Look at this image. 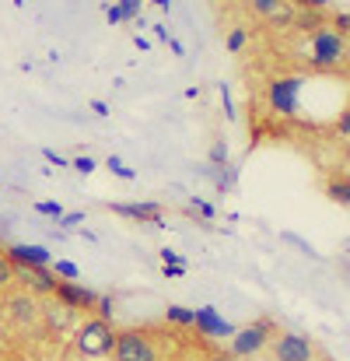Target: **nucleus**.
Returning <instances> with one entry per match:
<instances>
[{"label":"nucleus","instance_id":"1","mask_svg":"<svg viewBox=\"0 0 350 361\" xmlns=\"http://www.w3.org/2000/svg\"><path fill=\"white\" fill-rule=\"evenodd\" d=\"M301 60L312 67V71H344L347 63V35L333 32V28H315L301 39Z\"/></svg>","mask_w":350,"mask_h":361},{"label":"nucleus","instance_id":"2","mask_svg":"<svg viewBox=\"0 0 350 361\" xmlns=\"http://www.w3.org/2000/svg\"><path fill=\"white\" fill-rule=\"evenodd\" d=\"M113 344H116V326L109 319H99V316H81V323L70 330V351L77 358L88 361H106L113 355Z\"/></svg>","mask_w":350,"mask_h":361},{"label":"nucleus","instance_id":"3","mask_svg":"<svg viewBox=\"0 0 350 361\" xmlns=\"http://www.w3.org/2000/svg\"><path fill=\"white\" fill-rule=\"evenodd\" d=\"M113 361H165V351L158 348L151 330L130 326V330H116V344H113Z\"/></svg>","mask_w":350,"mask_h":361},{"label":"nucleus","instance_id":"4","mask_svg":"<svg viewBox=\"0 0 350 361\" xmlns=\"http://www.w3.org/2000/svg\"><path fill=\"white\" fill-rule=\"evenodd\" d=\"M0 316L14 330H39V298L21 291V288L18 291L7 288L4 298H0Z\"/></svg>","mask_w":350,"mask_h":361},{"label":"nucleus","instance_id":"5","mask_svg":"<svg viewBox=\"0 0 350 361\" xmlns=\"http://www.w3.org/2000/svg\"><path fill=\"white\" fill-rule=\"evenodd\" d=\"M273 337H277V323L270 316H263V319H256L249 326H238L228 337L232 341V358H256Z\"/></svg>","mask_w":350,"mask_h":361},{"label":"nucleus","instance_id":"6","mask_svg":"<svg viewBox=\"0 0 350 361\" xmlns=\"http://www.w3.org/2000/svg\"><path fill=\"white\" fill-rule=\"evenodd\" d=\"M305 88V78L301 74H284V78H273L266 85V102L277 116H294L298 113V95Z\"/></svg>","mask_w":350,"mask_h":361},{"label":"nucleus","instance_id":"7","mask_svg":"<svg viewBox=\"0 0 350 361\" xmlns=\"http://www.w3.org/2000/svg\"><path fill=\"white\" fill-rule=\"evenodd\" d=\"M81 323V312L67 309L63 302H56L53 295L46 302H39V330L42 334H70Z\"/></svg>","mask_w":350,"mask_h":361},{"label":"nucleus","instance_id":"8","mask_svg":"<svg viewBox=\"0 0 350 361\" xmlns=\"http://www.w3.org/2000/svg\"><path fill=\"white\" fill-rule=\"evenodd\" d=\"M56 274L49 267H14V284L35 298H49L56 291Z\"/></svg>","mask_w":350,"mask_h":361},{"label":"nucleus","instance_id":"9","mask_svg":"<svg viewBox=\"0 0 350 361\" xmlns=\"http://www.w3.org/2000/svg\"><path fill=\"white\" fill-rule=\"evenodd\" d=\"M273 361H315V344L305 334H277Z\"/></svg>","mask_w":350,"mask_h":361},{"label":"nucleus","instance_id":"10","mask_svg":"<svg viewBox=\"0 0 350 361\" xmlns=\"http://www.w3.org/2000/svg\"><path fill=\"white\" fill-rule=\"evenodd\" d=\"M53 298H56V302H63L67 309L81 312V316H88V312L95 309V302H99V295H95L92 288L77 284V281H56V291H53Z\"/></svg>","mask_w":350,"mask_h":361},{"label":"nucleus","instance_id":"11","mask_svg":"<svg viewBox=\"0 0 350 361\" xmlns=\"http://www.w3.org/2000/svg\"><path fill=\"white\" fill-rule=\"evenodd\" d=\"M193 326H196V334H204V337H211V341H228L235 330V323H228L225 316H218V309L214 305H204V309H193Z\"/></svg>","mask_w":350,"mask_h":361},{"label":"nucleus","instance_id":"12","mask_svg":"<svg viewBox=\"0 0 350 361\" xmlns=\"http://www.w3.org/2000/svg\"><path fill=\"white\" fill-rule=\"evenodd\" d=\"M252 14H259L270 28H291L294 25V4L291 0H249Z\"/></svg>","mask_w":350,"mask_h":361},{"label":"nucleus","instance_id":"13","mask_svg":"<svg viewBox=\"0 0 350 361\" xmlns=\"http://www.w3.org/2000/svg\"><path fill=\"white\" fill-rule=\"evenodd\" d=\"M4 256L14 263V267H49L53 263V252L46 245H25V242H11L4 249Z\"/></svg>","mask_w":350,"mask_h":361},{"label":"nucleus","instance_id":"14","mask_svg":"<svg viewBox=\"0 0 350 361\" xmlns=\"http://www.w3.org/2000/svg\"><path fill=\"white\" fill-rule=\"evenodd\" d=\"M109 211L119 214V218H130V221H140V225H154V228H161L165 221H161V207L158 204H109Z\"/></svg>","mask_w":350,"mask_h":361},{"label":"nucleus","instance_id":"15","mask_svg":"<svg viewBox=\"0 0 350 361\" xmlns=\"http://www.w3.org/2000/svg\"><path fill=\"white\" fill-rule=\"evenodd\" d=\"M326 11H305V7H298L294 11V25L291 28H298L301 35H308V32H315V28H323L326 25V18H323Z\"/></svg>","mask_w":350,"mask_h":361},{"label":"nucleus","instance_id":"16","mask_svg":"<svg viewBox=\"0 0 350 361\" xmlns=\"http://www.w3.org/2000/svg\"><path fill=\"white\" fill-rule=\"evenodd\" d=\"M204 176H207V179H214V186H218L221 193H232L235 179H238L232 165H207V169H204Z\"/></svg>","mask_w":350,"mask_h":361},{"label":"nucleus","instance_id":"17","mask_svg":"<svg viewBox=\"0 0 350 361\" xmlns=\"http://www.w3.org/2000/svg\"><path fill=\"white\" fill-rule=\"evenodd\" d=\"M165 323H172V326H193V309H182V305H168L165 309Z\"/></svg>","mask_w":350,"mask_h":361},{"label":"nucleus","instance_id":"18","mask_svg":"<svg viewBox=\"0 0 350 361\" xmlns=\"http://www.w3.org/2000/svg\"><path fill=\"white\" fill-rule=\"evenodd\" d=\"M326 193H330V200H337L340 207H347L350 204V183L347 179H333V183L326 186Z\"/></svg>","mask_w":350,"mask_h":361},{"label":"nucleus","instance_id":"19","mask_svg":"<svg viewBox=\"0 0 350 361\" xmlns=\"http://www.w3.org/2000/svg\"><path fill=\"white\" fill-rule=\"evenodd\" d=\"M32 207H35V214H42V218H53V221L63 218V204H60V200H39V204H32Z\"/></svg>","mask_w":350,"mask_h":361},{"label":"nucleus","instance_id":"20","mask_svg":"<svg viewBox=\"0 0 350 361\" xmlns=\"http://www.w3.org/2000/svg\"><path fill=\"white\" fill-rule=\"evenodd\" d=\"M106 169H109L113 176H119V179H126V183H130V179H137V172H133V169H130V165H126L123 158H116V154H109Z\"/></svg>","mask_w":350,"mask_h":361},{"label":"nucleus","instance_id":"21","mask_svg":"<svg viewBox=\"0 0 350 361\" xmlns=\"http://www.w3.org/2000/svg\"><path fill=\"white\" fill-rule=\"evenodd\" d=\"M211 165H228V140L225 137H218L214 144H211Z\"/></svg>","mask_w":350,"mask_h":361},{"label":"nucleus","instance_id":"22","mask_svg":"<svg viewBox=\"0 0 350 361\" xmlns=\"http://www.w3.org/2000/svg\"><path fill=\"white\" fill-rule=\"evenodd\" d=\"M49 270H53L60 281H74V277H77V263H70V259H56V263H49Z\"/></svg>","mask_w":350,"mask_h":361},{"label":"nucleus","instance_id":"23","mask_svg":"<svg viewBox=\"0 0 350 361\" xmlns=\"http://www.w3.org/2000/svg\"><path fill=\"white\" fill-rule=\"evenodd\" d=\"M7 288H14V263L0 252V295H4Z\"/></svg>","mask_w":350,"mask_h":361},{"label":"nucleus","instance_id":"24","mask_svg":"<svg viewBox=\"0 0 350 361\" xmlns=\"http://www.w3.org/2000/svg\"><path fill=\"white\" fill-rule=\"evenodd\" d=\"M225 46H228V53H242V49L249 46V32H245V28H232Z\"/></svg>","mask_w":350,"mask_h":361},{"label":"nucleus","instance_id":"25","mask_svg":"<svg viewBox=\"0 0 350 361\" xmlns=\"http://www.w3.org/2000/svg\"><path fill=\"white\" fill-rule=\"evenodd\" d=\"M284 242L298 245V252H305V256H312V259H323V256H319V249H312V242H305L301 235H294V232H284Z\"/></svg>","mask_w":350,"mask_h":361},{"label":"nucleus","instance_id":"26","mask_svg":"<svg viewBox=\"0 0 350 361\" xmlns=\"http://www.w3.org/2000/svg\"><path fill=\"white\" fill-rule=\"evenodd\" d=\"M70 169H74V172H81V176H92V172L99 169V161H95L92 154H77V158L70 161Z\"/></svg>","mask_w":350,"mask_h":361},{"label":"nucleus","instance_id":"27","mask_svg":"<svg viewBox=\"0 0 350 361\" xmlns=\"http://www.w3.org/2000/svg\"><path fill=\"white\" fill-rule=\"evenodd\" d=\"M81 221H85V211H63V218L56 225H60V232H70V228H81Z\"/></svg>","mask_w":350,"mask_h":361},{"label":"nucleus","instance_id":"28","mask_svg":"<svg viewBox=\"0 0 350 361\" xmlns=\"http://www.w3.org/2000/svg\"><path fill=\"white\" fill-rule=\"evenodd\" d=\"M119 11H123V21H137L140 18V7H144V0H116Z\"/></svg>","mask_w":350,"mask_h":361},{"label":"nucleus","instance_id":"29","mask_svg":"<svg viewBox=\"0 0 350 361\" xmlns=\"http://www.w3.org/2000/svg\"><path fill=\"white\" fill-rule=\"evenodd\" d=\"M92 316H99V319H109L113 323V295H99V302H95V309H92Z\"/></svg>","mask_w":350,"mask_h":361},{"label":"nucleus","instance_id":"30","mask_svg":"<svg viewBox=\"0 0 350 361\" xmlns=\"http://www.w3.org/2000/svg\"><path fill=\"white\" fill-rule=\"evenodd\" d=\"M189 207H193V211H196L200 218H207V221H211V218L218 214V211H214V207H211L207 200H200V197H189Z\"/></svg>","mask_w":350,"mask_h":361},{"label":"nucleus","instance_id":"31","mask_svg":"<svg viewBox=\"0 0 350 361\" xmlns=\"http://www.w3.org/2000/svg\"><path fill=\"white\" fill-rule=\"evenodd\" d=\"M330 28H333V32H340V35H347V32H350V14H347V11H337Z\"/></svg>","mask_w":350,"mask_h":361},{"label":"nucleus","instance_id":"32","mask_svg":"<svg viewBox=\"0 0 350 361\" xmlns=\"http://www.w3.org/2000/svg\"><path fill=\"white\" fill-rule=\"evenodd\" d=\"M218 92H221V102H225V116H228V120H235V102H232V88H228V85H225V81H221V85H218Z\"/></svg>","mask_w":350,"mask_h":361},{"label":"nucleus","instance_id":"33","mask_svg":"<svg viewBox=\"0 0 350 361\" xmlns=\"http://www.w3.org/2000/svg\"><path fill=\"white\" fill-rule=\"evenodd\" d=\"M42 158H46L49 165H56V169H70V161H67L63 154H56L53 147H42Z\"/></svg>","mask_w":350,"mask_h":361},{"label":"nucleus","instance_id":"34","mask_svg":"<svg viewBox=\"0 0 350 361\" xmlns=\"http://www.w3.org/2000/svg\"><path fill=\"white\" fill-rule=\"evenodd\" d=\"M294 7H305V11H330V0H291Z\"/></svg>","mask_w":350,"mask_h":361},{"label":"nucleus","instance_id":"35","mask_svg":"<svg viewBox=\"0 0 350 361\" xmlns=\"http://www.w3.org/2000/svg\"><path fill=\"white\" fill-rule=\"evenodd\" d=\"M95 116H102V120H109L113 116V109H109V102H102V99H92V106H88Z\"/></svg>","mask_w":350,"mask_h":361},{"label":"nucleus","instance_id":"36","mask_svg":"<svg viewBox=\"0 0 350 361\" xmlns=\"http://www.w3.org/2000/svg\"><path fill=\"white\" fill-rule=\"evenodd\" d=\"M337 133H340V137H350V113L347 109H340V116H337Z\"/></svg>","mask_w":350,"mask_h":361},{"label":"nucleus","instance_id":"37","mask_svg":"<svg viewBox=\"0 0 350 361\" xmlns=\"http://www.w3.org/2000/svg\"><path fill=\"white\" fill-rule=\"evenodd\" d=\"M165 277H186V263H165Z\"/></svg>","mask_w":350,"mask_h":361},{"label":"nucleus","instance_id":"38","mask_svg":"<svg viewBox=\"0 0 350 361\" xmlns=\"http://www.w3.org/2000/svg\"><path fill=\"white\" fill-rule=\"evenodd\" d=\"M158 256H161V263H186V259H182V256H179L175 249H168V245H165V249H161Z\"/></svg>","mask_w":350,"mask_h":361},{"label":"nucleus","instance_id":"39","mask_svg":"<svg viewBox=\"0 0 350 361\" xmlns=\"http://www.w3.org/2000/svg\"><path fill=\"white\" fill-rule=\"evenodd\" d=\"M106 18H109V25H119V21H123V11H119V4H109V7H106Z\"/></svg>","mask_w":350,"mask_h":361},{"label":"nucleus","instance_id":"40","mask_svg":"<svg viewBox=\"0 0 350 361\" xmlns=\"http://www.w3.org/2000/svg\"><path fill=\"white\" fill-rule=\"evenodd\" d=\"M168 46H172V53H175V56H186V46H182L175 35H168Z\"/></svg>","mask_w":350,"mask_h":361},{"label":"nucleus","instance_id":"41","mask_svg":"<svg viewBox=\"0 0 350 361\" xmlns=\"http://www.w3.org/2000/svg\"><path fill=\"white\" fill-rule=\"evenodd\" d=\"M151 28H154V35H158L161 42H168V28H165V25H151Z\"/></svg>","mask_w":350,"mask_h":361},{"label":"nucleus","instance_id":"42","mask_svg":"<svg viewBox=\"0 0 350 361\" xmlns=\"http://www.w3.org/2000/svg\"><path fill=\"white\" fill-rule=\"evenodd\" d=\"M137 49H140V53H151V39H144V35H137Z\"/></svg>","mask_w":350,"mask_h":361},{"label":"nucleus","instance_id":"43","mask_svg":"<svg viewBox=\"0 0 350 361\" xmlns=\"http://www.w3.org/2000/svg\"><path fill=\"white\" fill-rule=\"evenodd\" d=\"M81 239L85 242H99V235H95V232H88V228H81Z\"/></svg>","mask_w":350,"mask_h":361},{"label":"nucleus","instance_id":"44","mask_svg":"<svg viewBox=\"0 0 350 361\" xmlns=\"http://www.w3.org/2000/svg\"><path fill=\"white\" fill-rule=\"evenodd\" d=\"M151 4H158L161 11H168V7H172V0H151Z\"/></svg>","mask_w":350,"mask_h":361},{"label":"nucleus","instance_id":"45","mask_svg":"<svg viewBox=\"0 0 350 361\" xmlns=\"http://www.w3.org/2000/svg\"><path fill=\"white\" fill-rule=\"evenodd\" d=\"M211 361H238V358H232V355H214Z\"/></svg>","mask_w":350,"mask_h":361},{"label":"nucleus","instance_id":"46","mask_svg":"<svg viewBox=\"0 0 350 361\" xmlns=\"http://www.w3.org/2000/svg\"><path fill=\"white\" fill-rule=\"evenodd\" d=\"M14 7H25V0H14Z\"/></svg>","mask_w":350,"mask_h":361},{"label":"nucleus","instance_id":"47","mask_svg":"<svg viewBox=\"0 0 350 361\" xmlns=\"http://www.w3.org/2000/svg\"><path fill=\"white\" fill-rule=\"evenodd\" d=\"M0 361H7V355H4V351H0Z\"/></svg>","mask_w":350,"mask_h":361}]
</instances>
